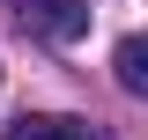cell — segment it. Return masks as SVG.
Returning a JSON list of instances; mask_svg holds the SVG:
<instances>
[{"mask_svg":"<svg viewBox=\"0 0 148 140\" xmlns=\"http://www.w3.org/2000/svg\"><path fill=\"white\" fill-rule=\"evenodd\" d=\"M22 22L37 37H52V44H74L89 30V0H22Z\"/></svg>","mask_w":148,"mask_h":140,"instance_id":"cell-1","label":"cell"},{"mask_svg":"<svg viewBox=\"0 0 148 140\" xmlns=\"http://www.w3.org/2000/svg\"><path fill=\"white\" fill-rule=\"evenodd\" d=\"M8 140H96L82 118H59V111H37V118H22V125H8Z\"/></svg>","mask_w":148,"mask_h":140,"instance_id":"cell-2","label":"cell"},{"mask_svg":"<svg viewBox=\"0 0 148 140\" xmlns=\"http://www.w3.org/2000/svg\"><path fill=\"white\" fill-rule=\"evenodd\" d=\"M111 67H119V88H126V96H141V88H148V67H141V37H126Z\"/></svg>","mask_w":148,"mask_h":140,"instance_id":"cell-3","label":"cell"}]
</instances>
